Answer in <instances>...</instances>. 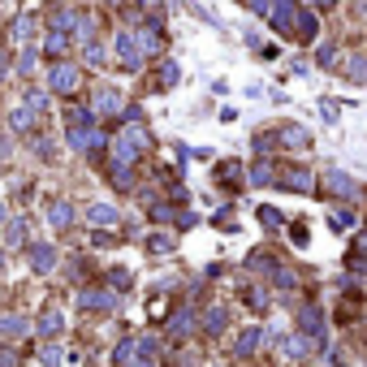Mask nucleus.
I'll return each mask as SVG.
<instances>
[{"mask_svg":"<svg viewBox=\"0 0 367 367\" xmlns=\"http://www.w3.org/2000/svg\"><path fill=\"white\" fill-rule=\"evenodd\" d=\"M35 329H39V337H61L65 333V315L61 311H43Z\"/></svg>","mask_w":367,"mask_h":367,"instance_id":"1a4fd4ad","label":"nucleus"},{"mask_svg":"<svg viewBox=\"0 0 367 367\" xmlns=\"http://www.w3.org/2000/svg\"><path fill=\"white\" fill-rule=\"evenodd\" d=\"M87 61L100 65V61H104V48H100V43H87Z\"/></svg>","mask_w":367,"mask_h":367,"instance_id":"7c9ffc66","label":"nucleus"},{"mask_svg":"<svg viewBox=\"0 0 367 367\" xmlns=\"http://www.w3.org/2000/svg\"><path fill=\"white\" fill-rule=\"evenodd\" d=\"M346 73H354V78L363 82V78H367V61H363V57H354V61L346 65Z\"/></svg>","mask_w":367,"mask_h":367,"instance_id":"cd10ccee","label":"nucleus"},{"mask_svg":"<svg viewBox=\"0 0 367 367\" xmlns=\"http://www.w3.org/2000/svg\"><path fill=\"white\" fill-rule=\"evenodd\" d=\"M303 337H315V341L324 337V315H320V307H303Z\"/></svg>","mask_w":367,"mask_h":367,"instance_id":"6e6552de","label":"nucleus"},{"mask_svg":"<svg viewBox=\"0 0 367 367\" xmlns=\"http://www.w3.org/2000/svg\"><path fill=\"white\" fill-rule=\"evenodd\" d=\"M0 220H5V203H0Z\"/></svg>","mask_w":367,"mask_h":367,"instance_id":"e433bc0d","label":"nucleus"},{"mask_svg":"<svg viewBox=\"0 0 367 367\" xmlns=\"http://www.w3.org/2000/svg\"><path fill=\"white\" fill-rule=\"evenodd\" d=\"M277 143H285V147H307L311 134H307L303 126H281V130H277Z\"/></svg>","mask_w":367,"mask_h":367,"instance_id":"ddd939ff","label":"nucleus"},{"mask_svg":"<svg viewBox=\"0 0 367 367\" xmlns=\"http://www.w3.org/2000/svg\"><path fill=\"white\" fill-rule=\"evenodd\" d=\"M147 251H152V255H168V251H173V238L152 233V238H147Z\"/></svg>","mask_w":367,"mask_h":367,"instance_id":"412c9836","label":"nucleus"},{"mask_svg":"<svg viewBox=\"0 0 367 367\" xmlns=\"http://www.w3.org/2000/svg\"><path fill=\"white\" fill-rule=\"evenodd\" d=\"M48 87H52L57 95H73L82 87V69L78 65H69V61H57L52 73H48Z\"/></svg>","mask_w":367,"mask_h":367,"instance_id":"f257e3e1","label":"nucleus"},{"mask_svg":"<svg viewBox=\"0 0 367 367\" xmlns=\"http://www.w3.org/2000/svg\"><path fill=\"white\" fill-rule=\"evenodd\" d=\"M178 78H182V69H178L173 61H164V65H160V87H173Z\"/></svg>","mask_w":367,"mask_h":367,"instance_id":"b1692460","label":"nucleus"},{"mask_svg":"<svg viewBox=\"0 0 367 367\" xmlns=\"http://www.w3.org/2000/svg\"><path fill=\"white\" fill-rule=\"evenodd\" d=\"M17 69H22V73H31V69H35V52H31V48L17 57Z\"/></svg>","mask_w":367,"mask_h":367,"instance_id":"c756f323","label":"nucleus"},{"mask_svg":"<svg viewBox=\"0 0 367 367\" xmlns=\"http://www.w3.org/2000/svg\"><path fill=\"white\" fill-rule=\"evenodd\" d=\"M329 190H337V194H354L359 186H354L346 173H329Z\"/></svg>","mask_w":367,"mask_h":367,"instance_id":"4be33fe9","label":"nucleus"},{"mask_svg":"<svg viewBox=\"0 0 367 367\" xmlns=\"http://www.w3.org/2000/svg\"><path fill=\"white\" fill-rule=\"evenodd\" d=\"M78 303H82L87 311H108V307H113V294H104V289H82Z\"/></svg>","mask_w":367,"mask_h":367,"instance_id":"9d476101","label":"nucleus"},{"mask_svg":"<svg viewBox=\"0 0 367 367\" xmlns=\"http://www.w3.org/2000/svg\"><path fill=\"white\" fill-rule=\"evenodd\" d=\"M0 273H5V255H0Z\"/></svg>","mask_w":367,"mask_h":367,"instance_id":"c9c22d12","label":"nucleus"},{"mask_svg":"<svg viewBox=\"0 0 367 367\" xmlns=\"http://www.w3.org/2000/svg\"><path fill=\"white\" fill-rule=\"evenodd\" d=\"M43 48H48V57H61L65 48H69V35L65 31H48V39H43Z\"/></svg>","mask_w":367,"mask_h":367,"instance_id":"dca6fc26","label":"nucleus"},{"mask_svg":"<svg viewBox=\"0 0 367 367\" xmlns=\"http://www.w3.org/2000/svg\"><path fill=\"white\" fill-rule=\"evenodd\" d=\"M27 108H31V113H43V108H48V95H43V91H27Z\"/></svg>","mask_w":367,"mask_h":367,"instance_id":"bb28decb","label":"nucleus"},{"mask_svg":"<svg viewBox=\"0 0 367 367\" xmlns=\"http://www.w3.org/2000/svg\"><path fill=\"white\" fill-rule=\"evenodd\" d=\"M225 320H229L225 307H212V311L203 315V333H225Z\"/></svg>","mask_w":367,"mask_h":367,"instance_id":"2eb2a0df","label":"nucleus"},{"mask_svg":"<svg viewBox=\"0 0 367 367\" xmlns=\"http://www.w3.org/2000/svg\"><path fill=\"white\" fill-rule=\"evenodd\" d=\"M27 259H31L35 273H52V268H57V251L48 247V242H35V247L27 251Z\"/></svg>","mask_w":367,"mask_h":367,"instance_id":"39448f33","label":"nucleus"},{"mask_svg":"<svg viewBox=\"0 0 367 367\" xmlns=\"http://www.w3.org/2000/svg\"><path fill=\"white\" fill-rule=\"evenodd\" d=\"M259 341H264V329H247V333H238V354H242V359L255 354V350H259Z\"/></svg>","mask_w":367,"mask_h":367,"instance_id":"4468645a","label":"nucleus"},{"mask_svg":"<svg viewBox=\"0 0 367 367\" xmlns=\"http://www.w3.org/2000/svg\"><path fill=\"white\" fill-rule=\"evenodd\" d=\"M5 73H9V57H0V78H5Z\"/></svg>","mask_w":367,"mask_h":367,"instance_id":"f704fd0d","label":"nucleus"},{"mask_svg":"<svg viewBox=\"0 0 367 367\" xmlns=\"http://www.w3.org/2000/svg\"><path fill=\"white\" fill-rule=\"evenodd\" d=\"M333 229H337V233L354 229V212H333Z\"/></svg>","mask_w":367,"mask_h":367,"instance_id":"a878e982","label":"nucleus"},{"mask_svg":"<svg viewBox=\"0 0 367 367\" xmlns=\"http://www.w3.org/2000/svg\"><path fill=\"white\" fill-rule=\"evenodd\" d=\"M190 329H194V315H190V311H178L173 324H168V333H173V337H186Z\"/></svg>","mask_w":367,"mask_h":367,"instance_id":"a211bd4d","label":"nucleus"},{"mask_svg":"<svg viewBox=\"0 0 367 367\" xmlns=\"http://www.w3.org/2000/svg\"><path fill=\"white\" fill-rule=\"evenodd\" d=\"M216 367H220V363H216Z\"/></svg>","mask_w":367,"mask_h":367,"instance_id":"58836bf2","label":"nucleus"},{"mask_svg":"<svg viewBox=\"0 0 367 367\" xmlns=\"http://www.w3.org/2000/svg\"><path fill=\"white\" fill-rule=\"evenodd\" d=\"M91 113H95V117L126 113V100H121V91H117V87H95V91H91Z\"/></svg>","mask_w":367,"mask_h":367,"instance_id":"f03ea898","label":"nucleus"},{"mask_svg":"<svg viewBox=\"0 0 367 367\" xmlns=\"http://www.w3.org/2000/svg\"><path fill=\"white\" fill-rule=\"evenodd\" d=\"M311 5H320V9H333V5H337V0H311Z\"/></svg>","mask_w":367,"mask_h":367,"instance_id":"72a5a7b5","label":"nucleus"},{"mask_svg":"<svg viewBox=\"0 0 367 367\" xmlns=\"http://www.w3.org/2000/svg\"><path fill=\"white\" fill-rule=\"evenodd\" d=\"M0 367H17V354L13 350H0Z\"/></svg>","mask_w":367,"mask_h":367,"instance_id":"2f4dec72","label":"nucleus"},{"mask_svg":"<svg viewBox=\"0 0 367 367\" xmlns=\"http://www.w3.org/2000/svg\"><path fill=\"white\" fill-rule=\"evenodd\" d=\"M285 350H289V359H294V363H303V359H307V350H311V337H289V346H285Z\"/></svg>","mask_w":367,"mask_h":367,"instance_id":"6ab92c4d","label":"nucleus"},{"mask_svg":"<svg viewBox=\"0 0 367 367\" xmlns=\"http://www.w3.org/2000/svg\"><path fill=\"white\" fill-rule=\"evenodd\" d=\"M22 238H27V220H22V216H13L9 225H5V242H13V247H17Z\"/></svg>","mask_w":367,"mask_h":367,"instance_id":"aec40b11","label":"nucleus"},{"mask_svg":"<svg viewBox=\"0 0 367 367\" xmlns=\"http://www.w3.org/2000/svg\"><path fill=\"white\" fill-rule=\"evenodd\" d=\"M134 35H138V43H143V52H147V57H156L160 48H164V39H160V31H156V27H138Z\"/></svg>","mask_w":367,"mask_h":367,"instance_id":"9b49d317","label":"nucleus"},{"mask_svg":"<svg viewBox=\"0 0 367 367\" xmlns=\"http://www.w3.org/2000/svg\"><path fill=\"white\" fill-rule=\"evenodd\" d=\"M108 5H121V0H108Z\"/></svg>","mask_w":367,"mask_h":367,"instance_id":"4c0bfd02","label":"nucleus"},{"mask_svg":"<svg viewBox=\"0 0 367 367\" xmlns=\"http://www.w3.org/2000/svg\"><path fill=\"white\" fill-rule=\"evenodd\" d=\"M259 220H264L268 229H277V225H285V216H281L277 208H259Z\"/></svg>","mask_w":367,"mask_h":367,"instance_id":"393cba45","label":"nucleus"},{"mask_svg":"<svg viewBox=\"0 0 367 367\" xmlns=\"http://www.w3.org/2000/svg\"><path fill=\"white\" fill-rule=\"evenodd\" d=\"M143 57H147V52H143L138 35H134V31H121V35H117V61L126 65V69H138V65H143Z\"/></svg>","mask_w":367,"mask_h":367,"instance_id":"7ed1b4c3","label":"nucleus"},{"mask_svg":"<svg viewBox=\"0 0 367 367\" xmlns=\"http://www.w3.org/2000/svg\"><path fill=\"white\" fill-rule=\"evenodd\" d=\"M9 126H13V130H22V134H27V130L35 126V113H31L27 104H22V108H13V117H9Z\"/></svg>","mask_w":367,"mask_h":367,"instance_id":"f3484780","label":"nucleus"},{"mask_svg":"<svg viewBox=\"0 0 367 367\" xmlns=\"http://www.w3.org/2000/svg\"><path fill=\"white\" fill-rule=\"evenodd\" d=\"M87 220H91L95 229H113L121 216H117V208H113V203H91V208H87Z\"/></svg>","mask_w":367,"mask_h":367,"instance_id":"423d86ee","label":"nucleus"},{"mask_svg":"<svg viewBox=\"0 0 367 367\" xmlns=\"http://www.w3.org/2000/svg\"><path fill=\"white\" fill-rule=\"evenodd\" d=\"M31 333V324H27V315H0V337H9V341H17V337H27Z\"/></svg>","mask_w":367,"mask_h":367,"instance_id":"0eeeda50","label":"nucleus"},{"mask_svg":"<svg viewBox=\"0 0 367 367\" xmlns=\"http://www.w3.org/2000/svg\"><path fill=\"white\" fill-rule=\"evenodd\" d=\"M13 35H17L22 43H27V39L35 35V17H17V22H13Z\"/></svg>","mask_w":367,"mask_h":367,"instance_id":"5701e85b","label":"nucleus"},{"mask_svg":"<svg viewBox=\"0 0 367 367\" xmlns=\"http://www.w3.org/2000/svg\"><path fill=\"white\" fill-rule=\"evenodd\" d=\"M277 182H285L289 190H311V173H307V168H281Z\"/></svg>","mask_w":367,"mask_h":367,"instance_id":"f8f14e48","label":"nucleus"},{"mask_svg":"<svg viewBox=\"0 0 367 367\" xmlns=\"http://www.w3.org/2000/svg\"><path fill=\"white\" fill-rule=\"evenodd\" d=\"M9 152H13V143H9L5 134H0V160H9Z\"/></svg>","mask_w":367,"mask_h":367,"instance_id":"473e14b6","label":"nucleus"},{"mask_svg":"<svg viewBox=\"0 0 367 367\" xmlns=\"http://www.w3.org/2000/svg\"><path fill=\"white\" fill-rule=\"evenodd\" d=\"M48 225H52L57 233H65V229L73 225V208H69V199H52V203H48Z\"/></svg>","mask_w":367,"mask_h":367,"instance_id":"20e7f679","label":"nucleus"},{"mask_svg":"<svg viewBox=\"0 0 367 367\" xmlns=\"http://www.w3.org/2000/svg\"><path fill=\"white\" fill-rule=\"evenodd\" d=\"M43 367H61V346H48L43 350Z\"/></svg>","mask_w":367,"mask_h":367,"instance_id":"c85d7f7f","label":"nucleus"}]
</instances>
